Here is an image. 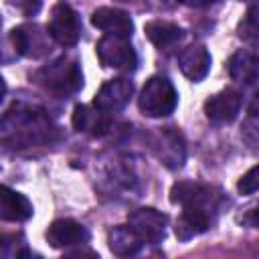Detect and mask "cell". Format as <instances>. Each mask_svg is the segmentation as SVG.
Here are the masks:
<instances>
[{
    "mask_svg": "<svg viewBox=\"0 0 259 259\" xmlns=\"http://www.w3.org/2000/svg\"><path fill=\"white\" fill-rule=\"evenodd\" d=\"M32 217V202L8 188V186H0V221H6V223H22V221H28Z\"/></svg>",
    "mask_w": 259,
    "mask_h": 259,
    "instance_id": "15",
    "label": "cell"
},
{
    "mask_svg": "<svg viewBox=\"0 0 259 259\" xmlns=\"http://www.w3.org/2000/svg\"><path fill=\"white\" fill-rule=\"evenodd\" d=\"M0 127L10 136L12 144H24V146L47 142L53 132L51 119L45 115L42 109L24 107V105H14L0 119Z\"/></svg>",
    "mask_w": 259,
    "mask_h": 259,
    "instance_id": "1",
    "label": "cell"
},
{
    "mask_svg": "<svg viewBox=\"0 0 259 259\" xmlns=\"http://www.w3.org/2000/svg\"><path fill=\"white\" fill-rule=\"evenodd\" d=\"M176 103L178 93L174 85L162 75L150 77L138 97V107L148 117H166L176 109Z\"/></svg>",
    "mask_w": 259,
    "mask_h": 259,
    "instance_id": "4",
    "label": "cell"
},
{
    "mask_svg": "<svg viewBox=\"0 0 259 259\" xmlns=\"http://www.w3.org/2000/svg\"><path fill=\"white\" fill-rule=\"evenodd\" d=\"M132 93H134V83L130 79L123 77L111 79L99 87V91L93 97V105L105 113H115L127 105Z\"/></svg>",
    "mask_w": 259,
    "mask_h": 259,
    "instance_id": "11",
    "label": "cell"
},
{
    "mask_svg": "<svg viewBox=\"0 0 259 259\" xmlns=\"http://www.w3.org/2000/svg\"><path fill=\"white\" fill-rule=\"evenodd\" d=\"M243 107V95L237 89H223L204 101L206 119L214 125L231 123Z\"/></svg>",
    "mask_w": 259,
    "mask_h": 259,
    "instance_id": "8",
    "label": "cell"
},
{
    "mask_svg": "<svg viewBox=\"0 0 259 259\" xmlns=\"http://www.w3.org/2000/svg\"><path fill=\"white\" fill-rule=\"evenodd\" d=\"M154 152L166 168L170 170L180 168L186 158V146L182 134L172 127H164L154 140Z\"/></svg>",
    "mask_w": 259,
    "mask_h": 259,
    "instance_id": "12",
    "label": "cell"
},
{
    "mask_svg": "<svg viewBox=\"0 0 259 259\" xmlns=\"http://www.w3.org/2000/svg\"><path fill=\"white\" fill-rule=\"evenodd\" d=\"M239 34L249 42L257 40V10H255V6H251L247 10V14L243 16V22L239 26Z\"/></svg>",
    "mask_w": 259,
    "mask_h": 259,
    "instance_id": "20",
    "label": "cell"
},
{
    "mask_svg": "<svg viewBox=\"0 0 259 259\" xmlns=\"http://www.w3.org/2000/svg\"><path fill=\"white\" fill-rule=\"evenodd\" d=\"M47 32L55 42L63 47H73L81 36V24H79L77 12L67 2H57L51 10Z\"/></svg>",
    "mask_w": 259,
    "mask_h": 259,
    "instance_id": "6",
    "label": "cell"
},
{
    "mask_svg": "<svg viewBox=\"0 0 259 259\" xmlns=\"http://www.w3.org/2000/svg\"><path fill=\"white\" fill-rule=\"evenodd\" d=\"M170 200L174 204H180L182 210H198L214 219V212L219 210L223 202V194L219 188L202 182H176L170 190Z\"/></svg>",
    "mask_w": 259,
    "mask_h": 259,
    "instance_id": "3",
    "label": "cell"
},
{
    "mask_svg": "<svg viewBox=\"0 0 259 259\" xmlns=\"http://www.w3.org/2000/svg\"><path fill=\"white\" fill-rule=\"evenodd\" d=\"M91 24L99 30H103L105 34H117V36H125L130 38L134 32V20L127 12L117 10V8H97L91 14Z\"/></svg>",
    "mask_w": 259,
    "mask_h": 259,
    "instance_id": "14",
    "label": "cell"
},
{
    "mask_svg": "<svg viewBox=\"0 0 259 259\" xmlns=\"http://www.w3.org/2000/svg\"><path fill=\"white\" fill-rule=\"evenodd\" d=\"M107 243L113 255L117 257H132L136 253H140V249L144 247V241L132 231L130 225H117L107 233Z\"/></svg>",
    "mask_w": 259,
    "mask_h": 259,
    "instance_id": "19",
    "label": "cell"
},
{
    "mask_svg": "<svg viewBox=\"0 0 259 259\" xmlns=\"http://www.w3.org/2000/svg\"><path fill=\"white\" fill-rule=\"evenodd\" d=\"M237 188L241 194H255L259 188V178H257V166L249 168V172L245 176H241V180L237 182Z\"/></svg>",
    "mask_w": 259,
    "mask_h": 259,
    "instance_id": "21",
    "label": "cell"
},
{
    "mask_svg": "<svg viewBox=\"0 0 259 259\" xmlns=\"http://www.w3.org/2000/svg\"><path fill=\"white\" fill-rule=\"evenodd\" d=\"M180 2H184L186 6H194V8H200V6H208V4H214V2H219V0H180Z\"/></svg>",
    "mask_w": 259,
    "mask_h": 259,
    "instance_id": "22",
    "label": "cell"
},
{
    "mask_svg": "<svg viewBox=\"0 0 259 259\" xmlns=\"http://www.w3.org/2000/svg\"><path fill=\"white\" fill-rule=\"evenodd\" d=\"M49 32H45L38 24H20L10 32L14 49L30 59H38L49 53Z\"/></svg>",
    "mask_w": 259,
    "mask_h": 259,
    "instance_id": "10",
    "label": "cell"
},
{
    "mask_svg": "<svg viewBox=\"0 0 259 259\" xmlns=\"http://www.w3.org/2000/svg\"><path fill=\"white\" fill-rule=\"evenodd\" d=\"M210 61H212L210 53L200 42L182 49V53L178 55V67H180L182 75L194 83H198L206 77V73L210 71Z\"/></svg>",
    "mask_w": 259,
    "mask_h": 259,
    "instance_id": "13",
    "label": "cell"
},
{
    "mask_svg": "<svg viewBox=\"0 0 259 259\" xmlns=\"http://www.w3.org/2000/svg\"><path fill=\"white\" fill-rule=\"evenodd\" d=\"M4 93H6V83H4V79L0 77V101H2V97H4Z\"/></svg>",
    "mask_w": 259,
    "mask_h": 259,
    "instance_id": "23",
    "label": "cell"
},
{
    "mask_svg": "<svg viewBox=\"0 0 259 259\" xmlns=\"http://www.w3.org/2000/svg\"><path fill=\"white\" fill-rule=\"evenodd\" d=\"M97 59L103 67L107 69H117V71H134L138 65V55L125 36L117 34H105L97 40L95 47Z\"/></svg>",
    "mask_w": 259,
    "mask_h": 259,
    "instance_id": "5",
    "label": "cell"
},
{
    "mask_svg": "<svg viewBox=\"0 0 259 259\" xmlns=\"http://www.w3.org/2000/svg\"><path fill=\"white\" fill-rule=\"evenodd\" d=\"M36 81L57 97H69L83 85V73L75 59H57L36 71Z\"/></svg>",
    "mask_w": 259,
    "mask_h": 259,
    "instance_id": "2",
    "label": "cell"
},
{
    "mask_svg": "<svg viewBox=\"0 0 259 259\" xmlns=\"http://www.w3.org/2000/svg\"><path fill=\"white\" fill-rule=\"evenodd\" d=\"M47 241L55 249H71L89 243V231L73 219H57L47 229Z\"/></svg>",
    "mask_w": 259,
    "mask_h": 259,
    "instance_id": "9",
    "label": "cell"
},
{
    "mask_svg": "<svg viewBox=\"0 0 259 259\" xmlns=\"http://www.w3.org/2000/svg\"><path fill=\"white\" fill-rule=\"evenodd\" d=\"M127 225L132 227V231L150 245H158L164 241L166 237V225H168V217L152 206H144L138 208L130 214Z\"/></svg>",
    "mask_w": 259,
    "mask_h": 259,
    "instance_id": "7",
    "label": "cell"
},
{
    "mask_svg": "<svg viewBox=\"0 0 259 259\" xmlns=\"http://www.w3.org/2000/svg\"><path fill=\"white\" fill-rule=\"evenodd\" d=\"M144 32L150 38V42L154 47H158L160 51H168L184 38V30L178 24L168 22V20H150V22H146Z\"/></svg>",
    "mask_w": 259,
    "mask_h": 259,
    "instance_id": "17",
    "label": "cell"
},
{
    "mask_svg": "<svg viewBox=\"0 0 259 259\" xmlns=\"http://www.w3.org/2000/svg\"><path fill=\"white\" fill-rule=\"evenodd\" d=\"M229 75L233 81L243 83V85H255L257 75H259V67H257V57L253 51H237L231 55L229 63H227Z\"/></svg>",
    "mask_w": 259,
    "mask_h": 259,
    "instance_id": "18",
    "label": "cell"
},
{
    "mask_svg": "<svg viewBox=\"0 0 259 259\" xmlns=\"http://www.w3.org/2000/svg\"><path fill=\"white\" fill-rule=\"evenodd\" d=\"M73 127L89 136H105L111 127V121L107 113L95 105H77L73 109Z\"/></svg>",
    "mask_w": 259,
    "mask_h": 259,
    "instance_id": "16",
    "label": "cell"
},
{
    "mask_svg": "<svg viewBox=\"0 0 259 259\" xmlns=\"http://www.w3.org/2000/svg\"><path fill=\"white\" fill-rule=\"evenodd\" d=\"M0 24H2V20H0Z\"/></svg>",
    "mask_w": 259,
    "mask_h": 259,
    "instance_id": "24",
    "label": "cell"
}]
</instances>
